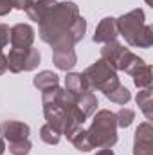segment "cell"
I'll list each match as a JSON object with an SVG mask.
<instances>
[{
	"label": "cell",
	"instance_id": "cell-1",
	"mask_svg": "<svg viewBox=\"0 0 153 155\" xmlns=\"http://www.w3.org/2000/svg\"><path fill=\"white\" fill-rule=\"evenodd\" d=\"M115 119L110 112H101L96 117L92 130L86 134L90 146L101 144V146H110L115 143Z\"/></svg>",
	"mask_w": 153,
	"mask_h": 155
},
{
	"label": "cell",
	"instance_id": "cell-2",
	"mask_svg": "<svg viewBox=\"0 0 153 155\" xmlns=\"http://www.w3.org/2000/svg\"><path fill=\"white\" fill-rule=\"evenodd\" d=\"M135 139V152L133 155H151V128L150 124H142L137 130Z\"/></svg>",
	"mask_w": 153,
	"mask_h": 155
},
{
	"label": "cell",
	"instance_id": "cell-3",
	"mask_svg": "<svg viewBox=\"0 0 153 155\" xmlns=\"http://www.w3.org/2000/svg\"><path fill=\"white\" fill-rule=\"evenodd\" d=\"M2 134L11 139V143H16V141H25L27 139V134H29V128L22 123H15V121H5L2 126H0Z\"/></svg>",
	"mask_w": 153,
	"mask_h": 155
},
{
	"label": "cell",
	"instance_id": "cell-4",
	"mask_svg": "<svg viewBox=\"0 0 153 155\" xmlns=\"http://www.w3.org/2000/svg\"><path fill=\"white\" fill-rule=\"evenodd\" d=\"M11 40H13V45L16 49H20L24 45V49L27 45H31L33 41V29L29 25H16L13 29V35H11Z\"/></svg>",
	"mask_w": 153,
	"mask_h": 155
},
{
	"label": "cell",
	"instance_id": "cell-5",
	"mask_svg": "<svg viewBox=\"0 0 153 155\" xmlns=\"http://www.w3.org/2000/svg\"><path fill=\"white\" fill-rule=\"evenodd\" d=\"M103 33H106V35H105V38H103V41H108V40H114L115 38V25H114V22H112V18H106V20L99 25L97 35L94 36V40H97Z\"/></svg>",
	"mask_w": 153,
	"mask_h": 155
},
{
	"label": "cell",
	"instance_id": "cell-6",
	"mask_svg": "<svg viewBox=\"0 0 153 155\" xmlns=\"http://www.w3.org/2000/svg\"><path fill=\"white\" fill-rule=\"evenodd\" d=\"M41 134H43V141H45V143H52V144H56V143L60 141V134H58L56 128H52V124L45 126V128L41 130Z\"/></svg>",
	"mask_w": 153,
	"mask_h": 155
},
{
	"label": "cell",
	"instance_id": "cell-7",
	"mask_svg": "<svg viewBox=\"0 0 153 155\" xmlns=\"http://www.w3.org/2000/svg\"><path fill=\"white\" fill-rule=\"evenodd\" d=\"M43 81H47L49 85H56L58 83V76L56 74H50V72H41L40 76H36L34 85H38L40 88H43Z\"/></svg>",
	"mask_w": 153,
	"mask_h": 155
},
{
	"label": "cell",
	"instance_id": "cell-8",
	"mask_svg": "<svg viewBox=\"0 0 153 155\" xmlns=\"http://www.w3.org/2000/svg\"><path fill=\"white\" fill-rule=\"evenodd\" d=\"M119 117H121L119 124H121V126H128V124L132 123V119H133V112H132V110H124V112L121 110V112H119Z\"/></svg>",
	"mask_w": 153,
	"mask_h": 155
},
{
	"label": "cell",
	"instance_id": "cell-9",
	"mask_svg": "<svg viewBox=\"0 0 153 155\" xmlns=\"http://www.w3.org/2000/svg\"><path fill=\"white\" fill-rule=\"evenodd\" d=\"M11 9V0H0V15H5Z\"/></svg>",
	"mask_w": 153,
	"mask_h": 155
},
{
	"label": "cell",
	"instance_id": "cell-10",
	"mask_svg": "<svg viewBox=\"0 0 153 155\" xmlns=\"http://www.w3.org/2000/svg\"><path fill=\"white\" fill-rule=\"evenodd\" d=\"M97 155H114V153H112L110 150H103V152H99Z\"/></svg>",
	"mask_w": 153,
	"mask_h": 155
},
{
	"label": "cell",
	"instance_id": "cell-11",
	"mask_svg": "<svg viewBox=\"0 0 153 155\" xmlns=\"http://www.w3.org/2000/svg\"><path fill=\"white\" fill-rule=\"evenodd\" d=\"M4 153V143H2V139H0V155Z\"/></svg>",
	"mask_w": 153,
	"mask_h": 155
}]
</instances>
